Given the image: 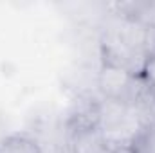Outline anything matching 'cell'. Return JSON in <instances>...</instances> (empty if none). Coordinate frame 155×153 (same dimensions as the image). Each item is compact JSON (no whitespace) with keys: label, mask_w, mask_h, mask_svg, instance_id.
Wrapping results in <instances>:
<instances>
[{"label":"cell","mask_w":155,"mask_h":153,"mask_svg":"<svg viewBox=\"0 0 155 153\" xmlns=\"http://www.w3.org/2000/svg\"><path fill=\"white\" fill-rule=\"evenodd\" d=\"M101 58L103 65L121 69L130 76H141L146 61V54L128 45L114 29L108 31L101 40Z\"/></svg>","instance_id":"cell-1"},{"label":"cell","mask_w":155,"mask_h":153,"mask_svg":"<svg viewBox=\"0 0 155 153\" xmlns=\"http://www.w3.org/2000/svg\"><path fill=\"white\" fill-rule=\"evenodd\" d=\"M71 153H116L97 124L71 128Z\"/></svg>","instance_id":"cell-2"},{"label":"cell","mask_w":155,"mask_h":153,"mask_svg":"<svg viewBox=\"0 0 155 153\" xmlns=\"http://www.w3.org/2000/svg\"><path fill=\"white\" fill-rule=\"evenodd\" d=\"M0 153H41V150L33 137L15 133L0 142Z\"/></svg>","instance_id":"cell-3"},{"label":"cell","mask_w":155,"mask_h":153,"mask_svg":"<svg viewBox=\"0 0 155 153\" xmlns=\"http://www.w3.org/2000/svg\"><path fill=\"white\" fill-rule=\"evenodd\" d=\"M130 153H155V122L143 126L128 146Z\"/></svg>","instance_id":"cell-4"},{"label":"cell","mask_w":155,"mask_h":153,"mask_svg":"<svg viewBox=\"0 0 155 153\" xmlns=\"http://www.w3.org/2000/svg\"><path fill=\"white\" fill-rule=\"evenodd\" d=\"M141 77L148 85V88L155 94V56H148L146 58L144 67H143V72H141Z\"/></svg>","instance_id":"cell-5"}]
</instances>
